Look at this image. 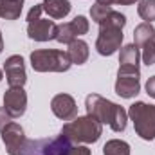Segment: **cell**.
<instances>
[{
    "instance_id": "1",
    "label": "cell",
    "mask_w": 155,
    "mask_h": 155,
    "mask_svg": "<svg viewBox=\"0 0 155 155\" xmlns=\"http://www.w3.org/2000/svg\"><path fill=\"white\" fill-rule=\"evenodd\" d=\"M85 107H87V116L97 119L101 124H108L114 132H123L126 128V121H128L126 110L108 101L107 97L99 94H88L85 99Z\"/></svg>"
},
{
    "instance_id": "2",
    "label": "cell",
    "mask_w": 155,
    "mask_h": 155,
    "mask_svg": "<svg viewBox=\"0 0 155 155\" xmlns=\"http://www.w3.org/2000/svg\"><path fill=\"white\" fill-rule=\"evenodd\" d=\"M126 25V16L119 11H112L99 24V36L96 49L101 56H112L123 43V27Z\"/></svg>"
},
{
    "instance_id": "3",
    "label": "cell",
    "mask_w": 155,
    "mask_h": 155,
    "mask_svg": "<svg viewBox=\"0 0 155 155\" xmlns=\"http://www.w3.org/2000/svg\"><path fill=\"white\" fill-rule=\"evenodd\" d=\"M60 134L65 135L72 143L90 144V143L99 141V137L103 134V124L97 119H94V117H90V116L74 117L72 121H69L67 124H63V128H61Z\"/></svg>"
},
{
    "instance_id": "4",
    "label": "cell",
    "mask_w": 155,
    "mask_h": 155,
    "mask_svg": "<svg viewBox=\"0 0 155 155\" xmlns=\"http://www.w3.org/2000/svg\"><path fill=\"white\" fill-rule=\"evenodd\" d=\"M72 61L67 51L38 49L31 52V67L36 72H67Z\"/></svg>"
},
{
    "instance_id": "5",
    "label": "cell",
    "mask_w": 155,
    "mask_h": 155,
    "mask_svg": "<svg viewBox=\"0 0 155 155\" xmlns=\"http://www.w3.org/2000/svg\"><path fill=\"white\" fill-rule=\"evenodd\" d=\"M128 116H130L134 128L141 139H144V141L155 139V105L137 101L130 107Z\"/></svg>"
},
{
    "instance_id": "6",
    "label": "cell",
    "mask_w": 155,
    "mask_h": 155,
    "mask_svg": "<svg viewBox=\"0 0 155 155\" xmlns=\"http://www.w3.org/2000/svg\"><path fill=\"white\" fill-rule=\"evenodd\" d=\"M72 146H74V143L60 134L54 139L27 141L24 155H69Z\"/></svg>"
},
{
    "instance_id": "7",
    "label": "cell",
    "mask_w": 155,
    "mask_h": 155,
    "mask_svg": "<svg viewBox=\"0 0 155 155\" xmlns=\"http://www.w3.org/2000/svg\"><path fill=\"white\" fill-rule=\"evenodd\" d=\"M0 134H2V143L5 146L7 153L9 155H24L25 146H27V137H25L24 128L18 123L11 121Z\"/></svg>"
},
{
    "instance_id": "8",
    "label": "cell",
    "mask_w": 155,
    "mask_h": 155,
    "mask_svg": "<svg viewBox=\"0 0 155 155\" xmlns=\"http://www.w3.org/2000/svg\"><path fill=\"white\" fill-rule=\"evenodd\" d=\"M139 74L141 71H124L119 69L117 71V79H116V94L130 99L135 97L141 90V83H139Z\"/></svg>"
},
{
    "instance_id": "9",
    "label": "cell",
    "mask_w": 155,
    "mask_h": 155,
    "mask_svg": "<svg viewBox=\"0 0 155 155\" xmlns=\"http://www.w3.org/2000/svg\"><path fill=\"white\" fill-rule=\"evenodd\" d=\"M4 108L13 117H22L27 108V94L24 87H9L4 94Z\"/></svg>"
},
{
    "instance_id": "10",
    "label": "cell",
    "mask_w": 155,
    "mask_h": 155,
    "mask_svg": "<svg viewBox=\"0 0 155 155\" xmlns=\"http://www.w3.org/2000/svg\"><path fill=\"white\" fill-rule=\"evenodd\" d=\"M4 72L9 87H24L27 81L25 74V63L20 54H13L4 61Z\"/></svg>"
},
{
    "instance_id": "11",
    "label": "cell",
    "mask_w": 155,
    "mask_h": 155,
    "mask_svg": "<svg viewBox=\"0 0 155 155\" xmlns=\"http://www.w3.org/2000/svg\"><path fill=\"white\" fill-rule=\"evenodd\" d=\"M51 110L61 121H72L78 116V105L71 94H56L51 99Z\"/></svg>"
},
{
    "instance_id": "12",
    "label": "cell",
    "mask_w": 155,
    "mask_h": 155,
    "mask_svg": "<svg viewBox=\"0 0 155 155\" xmlns=\"http://www.w3.org/2000/svg\"><path fill=\"white\" fill-rule=\"evenodd\" d=\"M56 31H58V25L49 18H38L33 22H27V35L35 41L56 40Z\"/></svg>"
},
{
    "instance_id": "13",
    "label": "cell",
    "mask_w": 155,
    "mask_h": 155,
    "mask_svg": "<svg viewBox=\"0 0 155 155\" xmlns=\"http://www.w3.org/2000/svg\"><path fill=\"white\" fill-rule=\"evenodd\" d=\"M139 58H141V52H139V47L135 43H128V45L121 47V52H119V69L139 71Z\"/></svg>"
},
{
    "instance_id": "14",
    "label": "cell",
    "mask_w": 155,
    "mask_h": 155,
    "mask_svg": "<svg viewBox=\"0 0 155 155\" xmlns=\"http://www.w3.org/2000/svg\"><path fill=\"white\" fill-rule=\"evenodd\" d=\"M43 11L56 20H63L71 13V2L69 0H43Z\"/></svg>"
},
{
    "instance_id": "15",
    "label": "cell",
    "mask_w": 155,
    "mask_h": 155,
    "mask_svg": "<svg viewBox=\"0 0 155 155\" xmlns=\"http://www.w3.org/2000/svg\"><path fill=\"white\" fill-rule=\"evenodd\" d=\"M88 43L87 41H83V40H72L71 43H69V49H67V54H69V58H71V61L72 63H76V65H83L87 60H88Z\"/></svg>"
},
{
    "instance_id": "16",
    "label": "cell",
    "mask_w": 155,
    "mask_h": 155,
    "mask_svg": "<svg viewBox=\"0 0 155 155\" xmlns=\"http://www.w3.org/2000/svg\"><path fill=\"white\" fill-rule=\"evenodd\" d=\"M24 7V0H2L0 18L4 20H18Z\"/></svg>"
},
{
    "instance_id": "17",
    "label": "cell",
    "mask_w": 155,
    "mask_h": 155,
    "mask_svg": "<svg viewBox=\"0 0 155 155\" xmlns=\"http://www.w3.org/2000/svg\"><path fill=\"white\" fill-rule=\"evenodd\" d=\"M155 40V27L148 22H143L139 24L135 29H134V43L137 47H143L144 43Z\"/></svg>"
},
{
    "instance_id": "18",
    "label": "cell",
    "mask_w": 155,
    "mask_h": 155,
    "mask_svg": "<svg viewBox=\"0 0 155 155\" xmlns=\"http://www.w3.org/2000/svg\"><path fill=\"white\" fill-rule=\"evenodd\" d=\"M103 155H130V144L121 139H112L103 146Z\"/></svg>"
},
{
    "instance_id": "19",
    "label": "cell",
    "mask_w": 155,
    "mask_h": 155,
    "mask_svg": "<svg viewBox=\"0 0 155 155\" xmlns=\"http://www.w3.org/2000/svg\"><path fill=\"white\" fill-rule=\"evenodd\" d=\"M137 13L144 22L152 24L155 20V0H139Z\"/></svg>"
},
{
    "instance_id": "20",
    "label": "cell",
    "mask_w": 155,
    "mask_h": 155,
    "mask_svg": "<svg viewBox=\"0 0 155 155\" xmlns=\"http://www.w3.org/2000/svg\"><path fill=\"white\" fill-rule=\"evenodd\" d=\"M76 38H78V35H76V31H74V27H72L71 22L58 25V31H56V41H60V43H67V45H69L72 40H76Z\"/></svg>"
},
{
    "instance_id": "21",
    "label": "cell",
    "mask_w": 155,
    "mask_h": 155,
    "mask_svg": "<svg viewBox=\"0 0 155 155\" xmlns=\"http://www.w3.org/2000/svg\"><path fill=\"white\" fill-rule=\"evenodd\" d=\"M114 9L110 7V5H103V4H94L92 7H90V16H92V20L96 22V24H101L110 13H112Z\"/></svg>"
},
{
    "instance_id": "22",
    "label": "cell",
    "mask_w": 155,
    "mask_h": 155,
    "mask_svg": "<svg viewBox=\"0 0 155 155\" xmlns=\"http://www.w3.org/2000/svg\"><path fill=\"white\" fill-rule=\"evenodd\" d=\"M143 61L150 67V65H155V40H152V41H148V43H144L143 47Z\"/></svg>"
},
{
    "instance_id": "23",
    "label": "cell",
    "mask_w": 155,
    "mask_h": 155,
    "mask_svg": "<svg viewBox=\"0 0 155 155\" xmlns=\"http://www.w3.org/2000/svg\"><path fill=\"white\" fill-rule=\"evenodd\" d=\"M71 24H72V27H74V31H76L78 36H81V35H87L88 33V20L85 18V16H76L74 20H71Z\"/></svg>"
},
{
    "instance_id": "24",
    "label": "cell",
    "mask_w": 155,
    "mask_h": 155,
    "mask_svg": "<svg viewBox=\"0 0 155 155\" xmlns=\"http://www.w3.org/2000/svg\"><path fill=\"white\" fill-rule=\"evenodd\" d=\"M41 13H43V5H41V4H36V5H33V7H31V11H29V15H27V22L38 20Z\"/></svg>"
},
{
    "instance_id": "25",
    "label": "cell",
    "mask_w": 155,
    "mask_h": 155,
    "mask_svg": "<svg viewBox=\"0 0 155 155\" xmlns=\"http://www.w3.org/2000/svg\"><path fill=\"white\" fill-rule=\"evenodd\" d=\"M11 119H13V117L9 116V112H7L4 107H0V132H2L9 123H11Z\"/></svg>"
},
{
    "instance_id": "26",
    "label": "cell",
    "mask_w": 155,
    "mask_h": 155,
    "mask_svg": "<svg viewBox=\"0 0 155 155\" xmlns=\"http://www.w3.org/2000/svg\"><path fill=\"white\" fill-rule=\"evenodd\" d=\"M97 4H103V5H112V4H121V5H132L135 4L137 0H96Z\"/></svg>"
},
{
    "instance_id": "27",
    "label": "cell",
    "mask_w": 155,
    "mask_h": 155,
    "mask_svg": "<svg viewBox=\"0 0 155 155\" xmlns=\"http://www.w3.org/2000/svg\"><path fill=\"white\" fill-rule=\"evenodd\" d=\"M144 88H146V94H148L150 97H153V99H155V76H152L148 81H146Z\"/></svg>"
},
{
    "instance_id": "28",
    "label": "cell",
    "mask_w": 155,
    "mask_h": 155,
    "mask_svg": "<svg viewBox=\"0 0 155 155\" xmlns=\"http://www.w3.org/2000/svg\"><path fill=\"white\" fill-rule=\"evenodd\" d=\"M69 155H90V150L87 146H72Z\"/></svg>"
},
{
    "instance_id": "29",
    "label": "cell",
    "mask_w": 155,
    "mask_h": 155,
    "mask_svg": "<svg viewBox=\"0 0 155 155\" xmlns=\"http://www.w3.org/2000/svg\"><path fill=\"white\" fill-rule=\"evenodd\" d=\"M4 51V38H2V33H0V52Z\"/></svg>"
},
{
    "instance_id": "30",
    "label": "cell",
    "mask_w": 155,
    "mask_h": 155,
    "mask_svg": "<svg viewBox=\"0 0 155 155\" xmlns=\"http://www.w3.org/2000/svg\"><path fill=\"white\" fill-rule=\"evenodd\" d=\"M2 78H4V72H2V71H0V81H2Z\"/></svg>"
},
{
    "instance_id": "31",
    "label": "cell",
    "mask_w": 155,
    "mask_h": 155,
    "mask_svg": "<svg viewBox=\"0 0 155 155\" xmlns=\"http://www.w3.org/2000/svg\"><path fill=\"white\" fill-rule=\"evenodd\" d=\"M0 7H2V0H0Z\"/></svg>"
}]
</instances>
